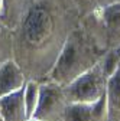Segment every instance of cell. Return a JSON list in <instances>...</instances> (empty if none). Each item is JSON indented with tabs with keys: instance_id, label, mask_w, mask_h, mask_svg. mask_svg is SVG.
Returning a JSON list of instances; mask_svg holds the SVG:
<instances>
[{
	"instance_id": "8992f818",
	"label": "cell",
	"mask_w": 120,
	"mask_h": 121,
	"mask_svg": "<svg viewBox=\"0 0 120 121\" xmlns=\"http://www.w3.org/2000/svg\"><path fill=\"white\" fill-rule=\"evenodd\" d=\"M61 121H109L106 95L90 104H68Z\"/></svg>"
},
{
	"instance_id": "4fadbf2b",
	"label": "cell",
	"mask_w": 120,
	"mask_h": 121,
	"mask_svg": "<svg viewBox=\"0 0 120 121\" xmlns=\"http://www.w3.org/2000/svg\"><path fill=\"white\" fill-rule=\"evenodd\" d=\"M119 64H120V48H113V49L106 51L98 60V65L103 73L106 75V78L111 77L113 72L117 69Z\"/></svg>"
},
{
	"instance_id": "9c48e42d",
	"label": "cell",
	"mask_w": 120,
	"mask_h": 121,
	"mask_svg": "<svg viewBox=\"0 0 120 121\" xmlns=\"http://www.w3.org/2000/svg\"><path fill=\"white\" fill-rule=\"evenodd\" d=\"M33 0H3V12L0 16V20L9 29L14 30L22 22Z\"/></svg>"
},
{
	"instance_id": "3957f363",
	"label": "cell",
	"mask_w": 120,
	"mask_h": 121,
	"mask_svg": "<svg viewBox=\"0 0 120 121\" xmlns=\"http://www.w3.org/2000/svg\"><path fill=\"white\" fill-rule=\"evenodd\" d=\"M106 88L107 78L97 62L93 68L64 85V94L68 104H90L106 95Z\"/></svg>"
},
{
	"instance_id": "5bb4252c",
	"label": "cell",
	"mask_w": 120,
	"mask_h": 121,
	"mask_svg": "<svg viewBox=\"0 0 120 121\" xmlns=\"http://www.w3.org/2000/svg\"><path fill=\"white\" fill-rule=\"evenodd\" d=\"M74 4H75L80 16H85V14H90L107 4H111V3H116V2H120V0H72Z\"/></svg>"
},
{
	"instance_id": "52a82bcc",
	"label": "cell",
	"mask_w": 120,
	"mask_h": 121,
	"mask_svg": "<svg viewBox=\"0 0 120 121\" xmlns=\"http://www.w3.org/2000/svg\"><path fill=\"white\" fill-rule=\"evenodd\" d=\"M23 94L25 86L14 92L0 97V118L2 121H28Z\"/></svg>"
},
{
	"instance_id": "9a60e30c",
	"label": "cell",
	"mask_w": 120,
	"mask_h": 121,
	"mask_svg": "<svg viewBox=\"0 0 120 121\" xmlns=\"http://www.w3.org/2000/svg\"><path fill=\"white\" fill-rule=\"evenodd\" d=\"M2 12H3V0H0V16H2Z\"/></svg>"
},
{
	"instance_id": "2e32d148",
	"label": "cell",
	"mask_w": 120,
	"mask_h": 121,
	"mask_svg": "<svg viewBox=\"0 0 120 121\" xmlns=\"http://www.w3.org/2000/svg\"><path fill=\"white\" fill-rule=\"evenodd\" d=\"M28 121H38V120H33V118H31V120H28Z\"/></svg>"
},
{
	"instance_id": "ba28073f",
	"label": "cell",
	"mask_w": 120,
	"mask_h": 121,
	"mask_svg": "<svg viewBox=\"0 0 120 121\" xmlns=\"http://www.w3.org/2000/svg\"><path fill=\"white\" fill-rule=\"evenodd\" d=\"M28 78L13 58L0 66V97L25 86Z\"/></svg>"
},
{
	"instance_id": "6da1fadb",
	"label": "cell",
	"mask_w": 120,
	"mask_h": 121,
	"mask_svg": "<svg viewBox=\"0 0 120 121\" xmlns=\"http://www.w3.org/2000/svg\"><path fill=\"white\" fill-rule=\"evenodd\" d=\"M80 19L72 0H33L13 30V59L28 79H45Z\"/></svg>"
},
{
	"instance_id": "7a4b0ae2",
	"label": "cell",
	"mask_w": 120,
	"mask_h": 121,
	"mask_svg": "<svg viewBox=\"0 0 120 121\" xmlns=\"http://www.w3.org/2000/svg\"><path fill=\"white\" fill-rule=\"evenodd\" d=\"M106 51L107 48L104 46L90 16H83L78 25L68 35L45 79L64 86L83 72L93 68Z\"/></svg>"
},
{
	"instance_id": "5b68a950",
	"label": "cell",
	"mask_w": 120,
	"mask_h": 121,
	"mask_svg": "<svg viewBox=\"0 0 120 121\" xmlns=\"http://www.w3.org/2000/svg\"><path fill=\"white\" fill-rule=\"evenodd\" d=\"M88 16L93 20L107 51L120 48V2L107 4Z\"/></svg>"
},
{
	"instance_id": "30bf717a",
	"label": "cell",
	"mask_w": 120,
	"mask_h": 121,
	"mask_svg": "<svg viewBox=\"0 0 120 121\" xmlns=\"http://www.w3.org/2000/svg\"><path fill=\"white\" fill-rule=\"evenodd\" d=\"M106 101L109 121H120V64L111 77L107 78Z\"/></svg>"
},
{
	"instance_id": "e0dca14e",
	"label": "cell",
	"mask_w": 120,
	"mask_h": 121,
	"mask_svg": "<svg viewBox=\"0 0 120 121\" xmlns=\"http://www.w3.org/2000/svg\"><path fill=\"white\" fill-rule=\"evenodd\" d=\"M0 121H2V118H0Z\"/></svg>"
},
{
	"instance_id": "7c38bea8",
	"label": "cell",
	"mask_w": 120,
	"mask_h": 121,
	"mask_svg": "<svg viewBox=\"0 0 120 121\" xmlns=\"http://www.w3.org/2000/svg\"><path fill=\"white\" fill-rule=\"evenodd\" d=\"M13 58V30L0 20V66Z\"/></svg>"
},
{
	"instance_id": "277c9868",
	"label": "cell",
	"mask_w": 120,
	"mask_h": 121,
	"mask_svg": "<svg viewBox=\"0 0 120 121\" xmlns=\"http://www.w3.org/2000/svg\"><path fill=\"white\" fill-rule=\"evenodd\" d=\"M39 82V101L32 118L38 121H61L68 107L64 86L48 79Z\"/></svg>"
},
{
	"instance_id": "8fae6325",
	"label": "cell",
	"mask_w": 120,
	"mask_h": 121,
	"mask_svg": "<svg viewBox=\"0 0 120 121\" xmlns=\"http://www.w3.org/2000/svg\"><path fill=\"white\" fill-rule=\"evenodd\" d=\"M39 85L41 82L36 79H28L26 85H25V108H26V115L28 120H31L35 110H36V105L39 101Z\"/></svg>"
}]
</instances>
